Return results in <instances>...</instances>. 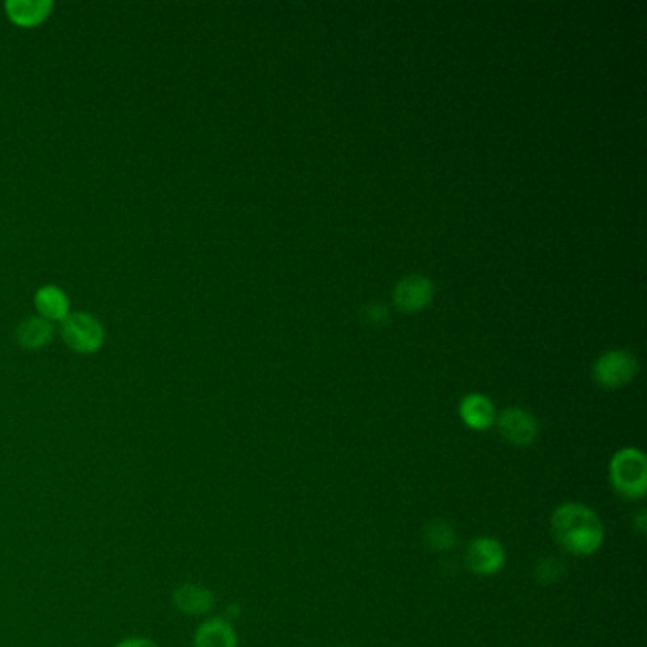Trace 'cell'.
Here are the masks:
<instances>
[{
	"label": "cell",
	"instance_id": "cell-1",
	"mask_svg": "<svg viewBox=\"0 0 647 647\" xmlns=\"http://www.w3.org/2000/svg\"><path fill=\"white\" fill-rule=\"evenodd\" d=\"M551 532L558 547L577 558L594 555L606 537L602 518L589 505L579 501H568L556 507L551 515Z\"/></svg>",
	"mask_w": 647,
	"mask_h": 647
},
{
	"label": "cell",
	"instance_id": "cell-2",
	"mask_svg": "<svg viewBox=\"0 0 647 647\" xmlns=\"http://www.w3.org/2000/svg\"><path fill=\"white\" fill-rule=\"evenodd\" d=\"M613 490L629 501L644 500L647 492V458L638 448H621L610 460Z\"/></svg>",
	"mask_w": 647,
	"mask_h": 647
},
{
	"label": "cell",
	"instance_id": "cell-3",
	"mask_svg": "<svg viewBox=\"0 0 647 647\" xmlns=\"http://www.w3.org/2000/svg\"><path fill=\"white\" fill-rule=\"evenodd\" d=\"M61 336L73 352L88 355L101 350L105 342V329L95 315L71 312L61 321Z\"/></svg>",
	"mask_w": 647,
	"mask_h": 647
},
{
	"label": "cell",
	"instance_id": "cell-4",
	"mask_svg": "<svg viewBox=\"0 0 647 647\" xmlns=\"http://www.w3.org/2000/svg\"><path fill=\"white\" fill-rule=\"evenodd\" d=\"M638 374V361L627 350H611L596 359L592 376L598 386L606 389L625 388Z\"/></svg>",
	"mask_w": 647,
	"mask_h": 647
},
{
	"label": "cell",
	"instance_id": "cell-5",
	"mask_svg": "<svg viewBox=\"0 0 647 647\" xmlns=\"http://www.w3.org/2000/svg\"><path fill=\"white\" fill-rule=\"evenodd\" d=\"M467 568L475 575L490 577L500 574L507 562V553L500 539L490 536L475 537L467 545Z\"/></svg>",
	"mask_w": 647,
	"mask_h": 647
},
{
	"label": "cell",
	"instance_id": "cell-6",
	"mask_svg": "<svg viewBox=\"0 0 647 647\" xmlns=\"http://www.w3.org/2000/svg\"><path fill=\"white\" fill-rule=\"evenodd\" d=\"M498 431L503 441L517 448H526L534 443L539 433L537 420L524 408H505L500 416L496 418Z\"/></svg>",
	"mask_w": 647,
	"mask_h": 647
},
{
	"label": "cell",
	"instance_id": "cell-7",
	"mask_svg": "<svg viewBox=\"0 0 647 647\" xmlns=\"http://www.w3.org/2000/svg\"><path fill=\"white\" fill-rule=\"evenodd\" d=\"M435 296V285L431 279L412 274L401 279L393 289V304L403 314H418L426 310Z\"/></svg>",
	"mask_w": 647,
	"mask_h": 647
},
{
	"label": "cell",
	"instance_id": "cell-8",
	"mask_svg": "<svg viewBox=\"0 0 647 647\" xmlns=\"http://www.w3.org/2000/svg\"><path fill=\"white\" fill-rule=\"evenodd\" d=\"M215 602L213 591L200 583H181L171 592L173 608L188 617H202L211 613Z\"/></svg>",
	"mask_w": 647,
	"mask_h": 647
},
{
	"label": "cell",
	"instance_id": "cell-9",
	"mask_svg": "<svg viewBox=\"0 0 647 647\" xmlns=\"http://www.w3.org/2000/svg\"><path fill=\"white\" fill-rule=\"evenodd\" d=\"M194 647H238V634L230 619L215 615L204 619L192 638Z\"/></svg>",
	"mask_w": 647,
	"mask_h": 647
},
{
	"label": "cell",
	"instance_id": "cell-10",
	"mask_svg": "<svg viewBox=\"0 0 647 647\" xmlns=\"http://www.w3.org/2000/svg\"><path fill=\"white\" fill-rule=\"evenodd\" d=\"M460 418L473 431H488L496 424V407L490 397L482 393H469L460 401Z\"/></svg>",
	"mask_w": 647,
	"mask_h": 647
},
{
	"label": "cell",
	"instance_id": "cell-11",
	"mask_svg": "<svg viewBox=\"0 0 647 647\" xmlns=\"http://www.w3.org/2000/svg\"><path fill=\"white\" fill-rule=\"evenodd\" d=\"M54 10L52 0H8L6 14L19 27H37L50 18Z\"/></svg>",
	"mask_w": 647,
	"mask_h": 647
},
{
	"label": "cell",
	"instance_id": "cell-12",
	"mask_svg": "<svg viewBox=\"0 0 647 647\" xmlns=\"http://www.w3.org/2000/svg\"><path fill=\"white\" fill-rule=\"evenodd\" d=\"M54 323L44 319V317H27L16 331V338H18L19 346L25 350H40L44 346H48L54 338Z\"/></svg>",
	"mask_w": 647,
	"mask_h": 647
},
{
	"label": "cell",
	"instance_id": "cell-13",
	"mask_svg": "<svg viewBox=\"0 0 647 647\" xmlns=\"http://www.w3.org/2000/svg\"><path fill=\"white\" fill-rule=\"evenodd\" d=\"M35 306L38 314L48 321H63L67 315L71 314V302L69 296L65 295L63 289L57 285H44L40 287L35 295Z\"/></svg>",
	"mask_w": 647,
	"mask_h": 647
},
{
	"label": "cell",
	"instance_id": "cell-14",
	"mask_svg": "<svg viewBox=\"0 0 647 647\" xmlns=\"http://www.w3.org/2000/svg\"><path fill=\"white\" fill-rule=\"evenodd\" d=\"M424 539H426L429 549L443 553V551H450L456 545L458 536H456V532H454V528H452L450 522H446V520H431L427 524L426 530H424Z\"/></svg>",
	"mask_w": 647,
	"mask_h": 647
},
{
	"label": "cell",
	"instance_id": "cell-15",
	"mask_svg": "<svg viewBox=\"0 0 647 647\" xmlns=\"http://www.w3.org/2000/svg\"><path fill=\"white\" fill-rule=\"evenodd\" d=\"M564 574V564L555 556H545L536 566V579L543 585H551Z\"/></svg>",
	"mask_w": 647,
	"mask_h": 647
},
{
	"label": "cell",
	"instance_id": "cell-16",
	"mask_svg": "<svg viewBox=\"0 0 647 647\" xmlns=\"http://www.w3.org/2000/svg\"><path fill=\"white\" fill-rule=\"evenodd\" d=\"M361 319L369 325H384L388 323L389 319V308L384 304V302H369L363 310H361Z\"/></svg>",
	"mask_w": 647,
	"mask_h": 647
},
{
	"label": "cell",
	"instance_id": "cell-17",
	"mask_svg": "<svg viewBox=\"0 0 647 647\" xmlns=\"http://www.w3.org/2000/svg\"><path fill=\"white\" fill-rule=\"evenodd\" d=\"M114 647H160L154 640L150 638H145V636H130V638H124L120 640L118 644Z\"/></svg>",
	"mask_w": 647,
	"mask_h": 647
},
{
	"label": "cell",
	"instance_id": "cell-18",
	"mask_svg": "<svg viewBox=\"0 0 647 647\" xmlns=\"http://www.w3.org/2000/svg\"><path fill=\"white\" fill-rule=\"evenodd\" d=\"M632 522H634V528L640 532V534H646L647 532V515L644 509H640L634 517H632Z\"/></svg>",
	"mask_w": 647,
	"mask_h": 647
}]
</instances>
